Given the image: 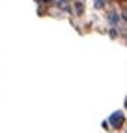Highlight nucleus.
Instances as JSON below:
<instances>
[{
    "mask_svg": "<svg viewBox=\"0 0 127 133\" xmlns=\"http://www.w3.org/2000/svg\"><path fill=\"white\" fill-rule=\"evenodd\" d=\"M110 122H112L114 128H122V124H123V114H122V112H114L112 116H110Z\"/></svg>",
    "mask_w": 127,
    "mask_h": 133,
    "instance_id": "1",
    "label": "nucleus"
},
{
    "mask_svg": "<svg viewBox=\"0 0 127 133\" xmlns=\"http://www.w3.org/2000/svg\"><path fill=\"white\" fill-rule=\"evenodd\" d=\"M123 19H125V21H127V11H123Z\"/></svg>",
    "mask_w": 127,
    "mask_h": 133,
    "instance_id": "2",
    "label": "nucleus"
},
{
    "mask_svg": "<svg viewBox=\"0 0 127 133\" xmlns=\"http://www.w3.org/2000/svg\"><path fill=\"white\" fill-rule=\"evenodd\" d=\"M41 2H47V0H41Z\"/></svg>",
    "mask_w": 127,
    "mask_h": 133,
    "instance_id": "3",
    "label": "nucleus"
},
{
    "mask_svg": "<svg viewBox=\"0 0 127 133\" xmlns=\"http://www.w3.org/2000/svg\"><path fill=\"white\" fill-rule=\"evenodd\" d=\"M125 107H127V105H125Z\"/></svg>",
    "mask_w": 127,
    "mask_h": 133,
    "instance_id": "4",
    "label": "nucleus"
}]
</instances>
